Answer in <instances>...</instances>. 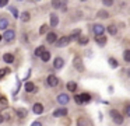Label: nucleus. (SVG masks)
<instances>
[{
	"instance_id": "nucleus-1",
	"label": "nucleus",
	"mask_w": 130,
	"mask_h": 126,
	"mask_svg": "<svg viewBox=\"0 0 130 126\" xmlns=\"http://www.w3.org/2000/svg\"><path fill=\"white\" fill-rule=\"evenodd\" d=\"M110 116L113 118V122H115L116 125H122V123H123V120H124L123 115L119 114L116 109H112V111H110Z\"/></svg>"
},
{
	"instance_id": "nucleus-2",
	"label": "nucleus",
	"mask_w": 130,
	"mask_h": 126,
	"mask_svg": "<svg viewBox=\"0 0 130 126\" xmlns=\"http://www.w3.org/2000/svg\"><path fill=\"white\" fill-rule=\"evenodd\" d=\"M69 44H70V41H69V36H62L60 39H57V41L55 42V45H56L57 48H64V46H67Z\"/></svg>"
},
{
	"instance_id": "nucleus-3",
	"label": "nucleus",
	"mask_w": 130,
	"mask_h": 126,
	"mask_svg": "<svg viewBox=\"0 0 130 126\" xmlns=\"http://www.w3.org/2000/svg\"><path fill=\"white\" fill-rule=\"evenodd\" d=\"M73 64H74V67H76V69L78 70V72H84V66H83V59L80 58V56H76V58H74Z\"/></svg>"
},
{
	"instance_id": "nucleus-4",
	"label": "nucleus",
	"mask_w": 130,
	"mask_h": 126,
	"mask_svg": "<svg viewBox=\"0 0 130 126\" xmlns=\"http://www.w3.org/2000/svg\"><path fill=\"white\" fill-rule=\"evenodd\" d=\"M3 38L6 39L7 42H11V41H14V38H15V32H14L13 30H6Z\"/></svg>"
},
{
	"instance_id": "nucleus-5",
	"label": "nucleus",
	"mask_w": 130,
	"mask_h": 126,
	"mask_svg": "<svg viewBox=\"0 0 130 126\" xmlns=\"http://www.w3.org/2000/svg\"><path fill=\"white\" fill-rule=\"evenodd\" d=\"M92 30H94V34H95V36H101L102 34H104L105 28H104V25H101V24H95V25L92 27Z\"/></svg>"
},
{
	"instance_id": "nucleus-6",
	"label": "nucleus",
	"mask_w": 130,
	"mask_h": 126,
	"mask_svg": "<svg viewBox=\"0 0 130 126\" xmlns=\"http://www.w3.org/2000/svg\"><path fill=\"white\" fill-rule=\"evenodd\" d=\"M69 100H70V98H69V95L67 94H59L57 95V102L60 104V105H66V104L69 102Z\"/></svg>"
},
{
	"instance_id": "nucleus-7",
	"label": "nucleus",
	"mask_w": 130,
	"mask_h": 126,
	"mask_svg": "<svg viewBox=\"0 0 130 126\" xmlns=\"http://www.w3.org/2000/svg\"><path fill=\"white\" fill-rule=\"evenodd\" d=\"M48 86H51V87H56L57 84H59V78L56 77V76H53V74H51L48 77Z\"/></svg>"
},
{
	"instance_id": "nucleus-8",
	"label": "nucleus",
	"mask_w": 130,
	"mask_h": 126,
	"mask_svg": "<svg viewBox=\"0 0 130 126\" xmlns=\"http://www.w3.org/2000/svg\"><path fill=\"white\" fill-rule=\"evenodd\" d=\"M32 111H34V114L41 115V114L43 112V105H42V104H39V102L34 104V106H32Z\"/></svg>"
},
{
	"instance_id": "nucleus-9",
	"label": "nucleus",
	"mask_w": 130,
	"mask_h": 126,
	"mask_svg": "<svg viewBox=\"0 0 130 126\" xmlns=\"http://www.w3.org/2000/svg\"><path fill=\"white\" fill-rule=\"evenodd\" d=\"M63 66H64V60H63L62 58H56V59H55V62H53V67H55V69L59 70V69H62Z\"/></svg>"
},
{
	"instance_id": "nucleus-10",
	"label": "nucleus",
	"mask_w": 130,
	"mask_h": 126,
	"mask_svg": "<svg viewBox=\"0 0 130 126\" xmlns=\"http://www.w3.org/2000/svg\"><path fill=\"white\" fill-rule=\"evenodd\" d=\"M66 114H67V109L66 108H59V109H56V111L53 112V116L59 118V116H64Z\"/></svg>"
},
{
	"instance_id": "nucleus-11",
	"label": "nucleus",
	"mask_w": 130,
	"mask_h": 126,
	"mask_svg": "<svg viewBox=\"0 0 130 126\" xmlns=\"http://www.w3.org/2000/svg\"><path fill=\"white\" fill-rule=\"evenodd\" d=\"M46 41H48L49 44H55V42L57 41L56 34H55V32H49V34H48V36H46Z\"/></svg>"
},
{
	"instance_id": "nucleus-12",
	"label": "nucleus",
	"mask_w": 130,
	"mask_h": 126,
	"mask_svg": "<svg viewBox=\"0 0 130 126\" xmlns=\"http://www.w3.org/2000/svg\"><path fill=\"white\" fill-rule=\"evenodd\" d=\"M24 88H25V91H27V92H32V91H35V86H34V83H31V81H27L25 86H24Z\"/></svg>"
},
{
	"instance_id": "nucleus-13",
	"label": "nucleus",
	"mask_w": 130,
	"mask_h": 126,
	"mask_svg": "<svg viewBox=\"0 0 130 126\" xmlns=\"http://www.w3.org/2000/svg\"><path fill=\"white\" fill-rule=\"evenodd\" d=\"M59 24V18H57L56 14H51V25L52 27H56Z\"/></svg>"
},
{
	"instance_id": "nucleus-14",
	"label": "nucleus",
	"mask_w": 130,
	"mask_h": 126,
	"mask_svg": "<svg viewBox=\"0 0 130 126\" xmlns=\"http://www.w3.org/2000/svg\"><path fill=\"white\" fill-rule=\"evenodd\" d=\"M66 87H67V90H69V91H71V92H74L77 90V84L74 83V81H69Z\"/></svg>"
},
{
	"instance_id": "nucleus-15",
	"label": "nucleus",
	"mask_w": 130,
	"mask_h": 126,
	"mask_svg": "<svg viewBox=\"0 0 130 126\" xmlns=\"http://www.w3.org/2000/svg\"><path fill=\"white\" fill-rule=\"evenodd\" d=\"M95 39H96V44L99 45V46H104L105 44H106V38L105 36H95Z\"/></svg>"
},
{
	"instance_id": "nucleus-16",
	"label": "nucleus",
	"mask_w": 130,
	"mask_h": 126,
	"mask_svg": "<svg viewBox=\"0 0 130 126\" xmlns=\"http://www.w3.org/2000/svg\"><path fill=\"white\" fill-rule=\"evenodd\" d=\"M3 59H4L6 63H13V62H14V56H13L11 53H6V55L3 56Z\"/></svg>"
},
{
	"instance_id": "nucleus-17",
	"label": "nucleus",
	"mask_w": 130,
	"mask_h": 126,
	"mask_svg": "<svg viewBox=\"0 0 130 126\" xmlns=\"http://www.w3.org/2000/svg\"><path fill=\"white\" fill-rule=\"evenodd\" d=\"M80 100H81V104H83V102H90L91 95H90V94H87V92H84V94L80 95Z\"/></svg>"
},
{
	"instance_id": "nucleus-18",
	"label": "nucleus",
	"mask_w": 130,
	"mask_h": 126,
	"mask_svg": "<svg viewBox=\"0 0 130 126\" xmlns=\"http://www.w3.org/2000/svg\"><path fill=\"white\" fill-rule=\"evenodd\" d=\"M108 32L110 34V35H116V34H118V27H116V25H109V27H108Z\"/></svg>"
},
{
	"instance_id": "nucleus-19",
	"label": "nucleus",
	"mask_w": 130,
	"mask_h": 126,
	"mask_svg": "<svg viewBox=\"0 0 130 126\" xmlns=\"http://www.w3.org/2000/svg\"><path fill=\"white\" fill-rule=\"evenodd\" d=\"M20 18H21V21L27 22V21H29V18H31V16H29V13H28V11H24V13L20 16Z\"/></svg>"
},
{
	"instance_id": "nucleus-20",
	"label": "nucleus",
	"mask_w": 130,
	"mask_h": 126,
	"mask_svg": "<svg viewBox=\"0 0 130 126\" xmlns=\"http://www.w3.org/2000/svg\"><path fill=\"white\" fill-rule=\"evenodd\" d=\"M45 46H42V45H41V46H38L37 49H35V56H38V58H41V55H42L43 52H45Z\"/></svg>"
},
{
	"instance_id": "nucleus-21",
	"label": "nucleus",
	"mask_w": 130,
	"mask_h": 126,
	"mask_svg": "<svg viewBox=\"0 0 130 126\" xmlns=\"http://www.w3.org/2000/svg\"><path fill=\"white\" fill-rule=\"evenodd\" d=\"M7 25H9L7 18H0V30H7Z\"/></svg>"
},
{
	"instance_id": "nucleus-22",
	"label": "nucleus",
	"mask_w": 130,
	"mask_h": 126,
	"mask_svg": "<svg viewBox=\"0 0 130 126\" xmlns=\"http://www.w3.org/2000/svg\"><path fill=\"white\" fill-rule=\"evenodd\" d=\"M80 32H81L80 30H74V31H73V34H71V35L69 36V41H76V38L80 35Z\"/></svg>"
},
{
	"instance_id": "nucleus-23",
	"label": "nucleus",
	"mask_w": 130,
	"mask_h": 126,
	"mask_svg": "<svg viewBox=\"0 0 130 126\" xmlns=\"http://www.w3.org/2000/svg\"><path fill=\"white\" fill-rule=\"evenodd\" d=\"M17 115H18V118H25L27 116V111L24 108H17Z\"/></svg>"
},
{
	"instance_id": "nucleus-24",
	"label": "nucleus",
	"mask_w": 130,
	"mask_h": 126,
	"mask_svg": "<svg viewBox=\"0 0 130 126\" xmlns=\"http://www.w3.org/2000/svg\"><path fill=\"white\" fill-rule=\"evenodd\" d=\"M41 59H42L43 62H48L49 59H51V53H49L48 50H45V52H43L42 55H41Z\"/></svg>"
},
{
	"instance_id": "nucleus-25",
	"label": "nucleus",
	"mask_w": 130,
	"mask_h": 126,
	"mask_svg": "<svg viewBox=\"0 0 130 126\" xmlns=\"http://www.w3.org/2000/svg\"><path fill=\"white\" fill-rule=\"evenodd\" d=\"M109 64H110V67H113V69H116L118 67V60L116 59H113V58H109Z\"/></svg>"
},
{
	"instance_id": "nucleus-26",
	"label": "nucleus",
	"mask_w": 130,
	"mask_h": 126,
	"mask_svg": "<svg viewBox=\"0 0 130 126\" xmlns=\"http://www.w3.org/2000/svg\"><path fill=\"white\" fill-rule=\"evenodd\" d=\"M96 17H101V18H108V13H106V11H104V10H101V11H98V13H96Z\"/></svg>"
},
{
	"instance_id": "nucleus-27",
	"label": "nucleus",
	"mask_w": 130,
	"mask_h": 126,
	"mask_svg": "<svg viewBox=\"0 0 130 126\" xmlns=\"http://www.w3.org/2000/svg\"><path fill=\"white\" fill-rule=\"evenodd\" d=\"M78 44H80V45H87V44H88V38H87V36H80Z\"/></svg>"
},
{
	"instance_id": "nucleus-28",
	"label": "nucleus",
	"mask_w": 130,
	"mask_h": 126,
	"mask_svg": "<svg viewBox=\"0 0 130 126\" xmlns=\"http://www.w3.org/2000/svg\"><path fill=\"white\" fill-rule=\"evenodd\" d=\"M123 58H124V60H126L127 63L130 62V50H129V49H126V50H124V53H123Z\"/></svg>"
},
{
	"instance_id": "nucleus-29",
	"label": "nucleus",
	"mask_w": 130,
	"mask_h": 126,
	"mask_svg": "<svg viewBox=\"0 0 130 126\" xmlns=\"http://www.w3.org/2000/svg\"><path fill=\"white\" fill-rule=\"evenodd\" d=\"M7 73H10V70L9 69H0V80L4 77V76L7 74Z\"/></svg>"
},
{
	"instance_id": "nucleus-30",
	"label": "nucleus",
	"mask_w": 130,
	"mask_h": 126,
	"mask_svg": "<svg viewBox=\"0 0 130 126\" xmlns=\"http://www.w3.org/2000/svg\"><path fill=\"white\" fill-rule=\"evenodd\" d=\"M9 10L13 13V16H14L15 18H18V11H17V8H15V7H9Z\"/></svg>"
},
{
	"instance_id": "nucleus-31",
	"label": "nucleus",
	"mask_w": 130,
	"mask_h": 126,
	"mask_svg": "<svg viewBox=\"0 0 130 126\" xmlns=\"http://www.w3.org/2000/svg\"><path fill=\"white\" fill-rule=\"evenodd\" d=\"M46 32H48V25H42L39 28V34L42 35V34H46Z\"/></svg>"
},
{
	"instance_id": "nucleus-32",
	"label": "nucleus",
	"mask_w": 130,
	"mask_h": 126,
	"mask_svg": "<svg viewBox=\"0 0 130 126\" xmlns=\"http://www.w3.org/2000/svg\"><path fill=\"white\" fill-rule=\"evenodd\" d=\"M102 4H104V6H112L113 2H112V0H104V2H102Z\"/></svg>"
},
{
	"instance_id": "nucleus-33",
	"label": "nucleus",
	"mask_w": 130,
	"mask_h": 126,
	"mask_svg": "<svg viewBox=\"0 0 130 126\" xmlns=\"http://www.w3.org/2000/svg\"><path fill=\"white\" fill-rule=\"evenodd\" d=\"M7 0H0V7H4V6H7Z\"/></svg>"
},
{
	"instance_id": "nucleus-34",
	"label": "nucleus",
	"mask_w": 130,
	"mask_h": 126,
	"mask_svg": "<svg viewBox=\"0 0 130 126\" xmlns=\"http://www.w3.org/2000/svg\"><path fill=\"white\" fill-rule=\"evenodd\" d=\"M74 101L77 104H81V100H80V95H74Z\"/></svg>"
},
{
	"instance_id": "nucleus-35",
	"label": "nucleus",
	"mask_w": 130,
	"mask_h": 126,
	"mask_svg": "<svg viewBox=\"0 0 130 126\" xmlns=\"http://www.w3.org/2000/svg\"><path fill=\"white\" fill-rule=\"evenodd\" d=\"M0 102L3 104V105H7V100H6L4 97H2V98H0Z\"/></svg>"
},
{
	"instance_id": "nucleus-36",
	"label": "nucleus",
	"mask_w": 130,
	"mask_h": 126,
	"mask_svg": "<svg viewBox=\"0 0 130 126\" xmlns=\"http://www.w3.org/2000/svg\"><path fill=\"white\" fill-rule=\"evenodd\" d=\"M78 126H84V119H83V118L78 119Z\"/></svg>"
},
{
	"instance_id": "nucleus-37",
	"label": "nucleus",
	"mask_w": 130,
	"mask_h": 126,
	"mask_svg": "<svg viewBox=\"0 0 130 126\" xmlns=\"http://www.w3.org/2000/svg\"><path fill=\"white\" fill-rule=\"evenodd\" d=\"M126 115L127 116L130 115V105H126Z\"/></svg>"
},
{
	"instance_id": "nucleus-38",
	"label": "nucleus",
	"mask_w": 130,
	"mask_h": 126,
	"mask_svg": "<svg viewBox=\"0 0 130 126\" xmlns=\"http://www.w3.org/2000/svg\"><path fill=\"white\" fill-rule=\"evenodd\" d=\"M31 126H42V123H41V122H34Z\"/></svg>"
},
{
	"instance_id": "nucleus-39",
	"label": "nucleus",
	"mask_w": 130,
	"mask_h": 126,
	"mask_svg": "<svg viewBox=\"0 0 130 126\" xmlns=\"http://www.w3.org/2000/svg\"><path fill=\"white\" fill-rule=\"evenodd\" d=\"M3 120H4V119H3V116H2V115H0V123L3 122Z\"/></svg>"
},
{
	"instance_id": "nucleus-40",
	"label": "nucleus",
	"mask_w": 130,
	"mask_h": 126,
	"mask_svg": "<svg viewBox=\"0 0 130 126\" xmlns=\"http://www.w3.org/2000/svg\"><path fill=\"white\" fill-rule=\"evenodd\" d=\"M0 41H2V35H0Z\"/></svg>"
}]
</instances>
